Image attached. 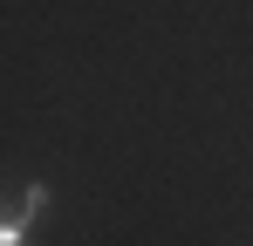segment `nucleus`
<instances>
[{"mask_svg":"<svg viewBox=\"0 0 253 246\" xmlns=\"http://www.w3.org/2000/svg\"><path fill=\"white\" fill-rule=\"evenodd\" d=\"M42 205H48V185H21V199L0 219V246H28V226L42 219Z\"/></svg>","mask_w":253,"mask_h":246,"instance_id":"f257e3e1","label":"nucleus"},{"mask_svg":"<svg viewBox=\"0 0 253 246\" xmlns=\"http://www.w3.org/2000/svg\"><path fill=\"white\" fill-rule=\"evenodd\" d=\"M0 219H7V212H0Z\"/></svg>","mask_w":253,"mask_h":246,"instance_id":"f03ea898","label":"nucleus"}]
</instances>
